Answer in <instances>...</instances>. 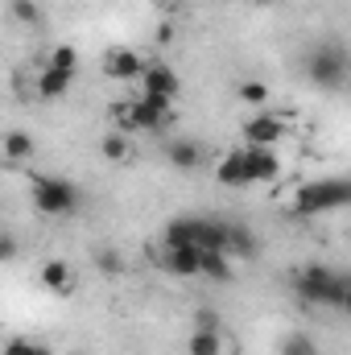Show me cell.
<instances>
[{
	"mask_svg": "<svg viewBox=\"0 0 351 355\" xmlns=\"http://www.w3.org/2000/svg\"><path fill=\"white\" fill-rule=\"evenodd\" d=\"M12 252H17V244H12V236H4V240H0V257L12 261Z\"/></svg>",
	"mask_w": 351,
	"mask_h": 355,
	"instance_id": "4316f807",
	"label": "cell"
},
{
	"mask_svg": "<svg viewBox=\"0 0 351 355\" xmlns=\"http://www.w3.org/2000/svg\"><path fill=\"white\" fill-rule=\"evenodd\" d=\"M281 355H318V343H314L310 335H285Z\"/></svg>",
	"mask_w": 351,
	"mask_h": 355,
	"instance_id": "7402d4cb",
	"label": "cell"
},
{
	"mask_svg": "<svg viewBox=\"0 0 351 355\" xmlns=\"http://www.w3.org/2000/svg\"><path fill=\"white\" fill-rule=\"evenodd\" d=\"M0 153H4V162H8V166H21V162H29V157H33V137H29V132H21V128H8V132H4V145H0Z\"/></svg>",
	"mask_w": 351,
	"mask_h": 355,
	"instance_id": "2e32d148",
	"label": "cell"
},
{
	"mask_svg": "<svg viewBox=\"0 0 351 355\" xmlns=\"http://www.w3.org/2000/svg\"><path fill=\"white\" fill-rule=\"evenodd\" d=\"M215 182H223V186H252L248 145H240V149H232V153L219 157V166H215Z\"/></svg>",
	"mask_w": 351,
	"mask_h": 355,
	"instance_id": "9c48e42d",
	"label": "cell"
},
{
	"mask_svg": "<svg viewBox=\"0 0 351 355\" xmlns=\"http://www.w3.org/2000/svg\"><path fill=\"white\" fill-rule=\"evenodd\" d=\"M186 355H236V347H232L219 331H203V327H194L190 339H186Z\"/></svg>",
	"mask_w": 351,
	"mask_h": 355,
	"instance_id": "4fadbf2b",
	"label": "cell"
},
{
	"mask_svg": "<svg viewBox=\"0 0 351 355\" xmlns=\"http://www.w3.org/2000/svg\"><path fill=\"white\" fill-rule=\"evenodd\" d=\"M137 91H149V95H178V71L166 67V62H149L145 75L137 79Z\"/></svg>",
	"mask_w": 351,
	"mask_h": 355,
	"instance_id": "8fae6325",
	"label": "cell"
},
{
	"mask_svg": "<svg viewBox=\"0 0 351 355\" xmlns=\"http://www.w3.org/2000/svg\"><path fill=\"white\" fill-rule=\"evenodd\" d=\"M12 17H17L21 25H37V17H42V8H37L33 0H12Z\"/></svg>",
	"mask_w": 351,
	"mask_h": 355,
	"instance_id": "cb8c5ba5",
	"label": "cell"
},
{
	"mask_svg": "<svg viewBox=\"0 0 351 355\" xmlns=\"http://www.w3.org/2000/svg\"><path fill=\"white\" fill-rule=\"evenodd\" d=\"M71 83H75V75H67V71L42 62V71H37V79H33V91H37V99H62V95L71 91Z\"/></svg>",
	"mask_w": 351,
	"mask_h": 355,
	"instance_id": "7c38bea8",
	"label": "cell"
},
{
	"mask_svg": "<svg viewBox=\"0 0 351 355\" xmlns=\"http://www.w3.org/2000/svg\"><path fill=\"white\" fill-rule=\"evenodd\" d=\"M4 355H50L42 343H29V339H12L8 347H4Z\"/></svg>",
	"mask_w": 351,
	"mask_h": 355,
	"instance_id": "d4e9b609",
	"label": "cell"
},
{
	"mask_svg": "<svg viewBox=\"0 0 351 355\" xmlns=\"http://www.w3.org/2000/svg\"><path fill=\"white\" fill-rule=\"evenodd\" d=\"M306 75H310V83L314 87H348L351 83V58L343 46H318V50H310V58H306Z\"/></svg>",
	"mask_w": 351,
	"mask_h": 355,
	"instance_id": "277c9868",
	"label": "cell"
},
{
	"mask_svg": "<svg viewBox=\"0 0 351 355\" xmlns=\"http://www.w3.org/2000/svg\"><path fill=\"white\" fill-rule=\"evenodd\" d=\"M37 281H42V289H50V293H58V297H67V293H75V268L67 265V261H42L37 268Z\"/></svg>",
	"mask_w": 351,
	"mask_h": 355,
	"instance_id": "30bf717a",
	"label": "cell"
},
{
	"mask_svg": "<svg viewBox=\"0 0 351 355\" xmlns=\"http://www.w3.org/2000/svg\"><path fill=\"white\" fill-rule=\"evenodd\" d=\"M166 157H170V166L174 170H198V162H203V149H198V141H170L166 145Z\"/></svg>",
	"mask_w": 351,
	"mask_h": 355,
	"instance_id": "e0dca14e",
	"label": "cell"
},
{
	"mask_svg": "<svg viewBox=\"0 0 351 355\" xmlns=\"http://www.w3.org/2000/svg\"><path fill=\"white\" fill-rule=\"evenodd\" d=\"M95 265H99V272H108V277H120V272H124V261H120L112 248H99V252H95Z\"/></svg>",
	"mask_w": 351,
	"mask_h": 355,
	"instance_id": "603a6c76",
	"label": "cell"
},
{
	"mask_svg": "<svg viewBox=\"0 0 351 355\" xmlns=\"http://www.w3.org/2000/svg\"><path fill=\"white\" fill-rule=\"evenodd\" d=\"M248 4H257V8H268V4H277V0H248Z\"/></svg>",
	"mask_w": 351,
	"mask_h": 355,
	"instance_id": "f1b7e54d",
	"label": "cell"
},
{
	"mask_svg": "<svg viewBox=\"0 0 351 355\" xmlns=\"http://www.w3.org/2000/svg\"><path fill=\"white\" fill-rule=\"evenodd\" d=\"M112 128H120V132H128V137L145 132V128H141V107H137V99H132V95L112 103Z\"/></svg>",
	"mask_w": 351,
	"mask_h": 355,
	"instance_id": "9a60e30c",
	"label": "cell"
},
{
	"mask_svg": "<svg viewBox=\"0 0 351 355\" xmlns=\"http://www.w3.org/2000/svg\"><path fill=\"white\" fill-rule=\"evenodd\" d=\"M343 285H348L343 272L323 268V265H306L293 272V293L306 306H331V310H339L343 306Z\"/></svg>",
	"mask_w": 351,
	"mask_h": 355,
	"instance_id": "7a4b0ae2",
	"label": "cell"
},
{
	"mask_svg": "<svg viewBox=\"0 0 351 355\" xmlns=\"http://www.w3.org/2000/svg\"><path fill=\"white\" fill-rule=\"evenodd\" d=\"M137 107H141V128L145 132H157L170 124V112H174V99L170 95H149V91H132Z\"/></svg>",
	"mask_w": 351,
	"mask_h": 355,
	"instance_id": "ba28073f",
	"label": "cell"
},
{
	"mask_svg": "<svg viewBox=\"0 0 351 355\" xmlns=\"http://www.w3.org/2000/svg\"><path fill=\"white\" fill-rule=\"evenodd\" d=\"M99 67H103V75H108V79H116V83H137V79L145 75V67H149V62H145L132 46H112V50L103 54V62H99Z\"/></svg>",
	"mask_w": 351,
	"mask_h": 355,
	"instance_id": "52a82bcc",
	"label": "cell"
},
{
	"mask_svg": "<svg viewBox=\"0 0 351 355\" xmlns=\"http://www.w3.org/2000/svg\"><path fill=\"white\" fill-rule=\"evenodd\" d=\"M285 132H289V124L277 116V112H252L244 124H240V137H244V145H257V149H277L281 141H285Z\"/></svg>",
	"mask_w": 351,
	"mask_h": 355,
	"instance_id": "8992f818",
	"label": "cell"
},
{
	"mask_svg": "<svg viewBox=\"0 0 351 355\" xmlns=\"http://www.w3.org/2000/svg\"><path fill=\"white\" fill-rule=\"evenodd\" d=\"M170 42H174V25H170V21H162V25L153 29V46H170Z\"/></svg>",
	"mask_w": 351,
	"mask_h": 355,
	"instance_id": "484cf974",
	"label": "cell"
},
{
	"mask_svg": "<svg viewBox=\"0 0 351 355\" xmlns=\"http://www.w3.org/2000/svg\"><path fill=\"white\" fill-rule=\"evenodd\" d=\"M132 153H137V145H132V137H128V132L112 128L108 137H99V157H103V162L124 166V162H132Z\"/></svg>",
	"mask_w": 351,
	"mask_h": 355,
	"instance_id": "5bb4252c",
	"label": "cell"
},
{
	"mask_svg": "<svg viewBox=\"0 0 351 355\" xmlns=\"http://www.w3.org/2000/svg\"><path fill=\"white\" fill-rule=\"evenodd\" d=\"M29 194H33V207L42 215H50V219H62V215H75L79 211V190L67 178L33 174L29 178Z\"/></svg>",
	"mask_w": 351,
	"mask_h": 355,
	"instance_id": "3957f363",
	"label": "cell"
},
{
	"mask_svg": "<svg viewBox=\"0 0 351 355\" xmlns=\"http://www.w3.org/2000/svg\"><path fill=\"white\" fill-rule=\"evenodd\" d=\"M252 252H257V236L240 223H228V257L236 261V257H252Z\"/></svg>",
	"mask_w": 351,
	"mask_h": 355,
	"instance_id": "d6986e66",
	"label": "cell"
},
{
	"mask_svg": "<svg viewBox=\"0 0 351 355\" xmlns=\"http://www.w3.org/2000/svg\"><path fill=\"white\" fill-rule=\"evenodd\" d=\"M46 67H58V71H67V75H79V50H75V46H54V50L46 54Z\"/></svg>",
	"mask_w": 351,
	"mask_h": 355,
	"instance_id": "44dd1931",
	"label": "cell"
},
{
	"mask_svg": "<svg viewBox=\"0 0 351 355\" xmlns=\"http://www.w3.org/2000/svg\"><path fill=\"white\" fill-rule=\"evenodd\" d=\"M339 310L351 318V277H348V285H343V306H339Z\"/></svg>",
	"mask_w": 351,
	"mask_h": 355,
	"instance_id": "83f0119b",
	"label": "cell"
},
{
	"mask_svg": "<svg viewBox=\"0 0 351 355\" xmlns=\"http://www.w3.org/2000/svg\"><path fill=\"white\" fill-rule=\"evenodd\" d=\"M203 277L207 281H232V257L228 252H203Z\"/></svg>",
	"mask_w": 351,
	"mask_h": 355,
	"instance_id": "ffe728a7",
	"label": "cell"
},
{
	"mask_svg": "<svg viewBox=\"0 0 351 355\" xmlns=\"http://www.w3.org/2000/svg\"><path fill=\"white\" fill-rule=\"evenodd\" d=\"M236 99L244 103V107H252V112H264L268 107V99H273V91L264 79H244L240 87H236Z\"/></svg>",
	"mask_w": 351,
	"mask_h": 355,
	"instance_id": "ac0fdd59",
	"label": "cell"
},
{
	"mask_svg": "<svg viewBox=\"0 0 351 355\" xmlns=\"http://www.w3.org/2000/svg\"><path fill=\"white\" fill-rule=\"evenodd\" d=\"M289 207L293 215H327V211H343L351 207V178H318V182H302L289 190Z\"/></svg>",
	"mask_w": 351,
	"mask_h": 355,
	"instance_id": "6da1fadb",
	"label": "cell"
},
{
	"mask_svg": "<svg viewBox=\"0 0 351 355\" xmlns=\"http://www.w3.org/2000/svg\"><path fill=\"white\" fill-rule=\"evenodd\" d=\"M149 261L170 272V277H203V248H170V244H149Z\"/></svg>",
	"mask_w": 351,
	"mask_h": 355,
	"instance_id": "5b68a950",
	"label": "cell"
}]
</instances>
